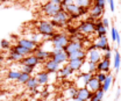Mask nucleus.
Instances as JSON below:
<instances>
[{
	"mask_svg": "<svg viewBox=\"0 0 121 101\" xmlns=\"http://www.w3.org/2000/svg\"><path fill=\"white\" fill-rule=\"evenodd\" d=\"M92 97H93V92H91L86 86L80 87V88H77V95H76V98H78L79 100L89 101Z\"/></svg>",
	"mask_w": 121,
	"mask_h": 101,
	"instance_id": "8",
	"label": "nucleus"
},
{
	"mask_svg": "<svg viewBox=\"0 0 121 101\" xmlns=\"http://www.w3.org/2000/svg\"><path fill=\"white\" fill-rule=\"evenodd\" d=\"M84 63H85V62H84ZM85 64L87 65V71H86V72H90V73L95 72V65H97V64L92 63V62H90V60H89V62H86Z\"/></svg>",
	"mask_w": 121,
	"mask_h": 101,
	"instance_id": "36",
	"label": "nucleus"
},
{
	"mask_svg": "<svg viewBox=\"0 0 121 101\" xmlns=\"http://www.w3.org/2000/svg\"><path fill=\"white\" fill-rule=\"evenodd\" d=\"M107 2H108V5H109V9L112 11V12H114L115 11V2H114V0H106Z\"/></svg>",
	"mask_w": 121,
	"mask_h": 101,
	"instance_id": "43",
	"label": "nucleus"
},
{
	"mask_svg": "<svg viewBox=\"0 0 121 101\" xmlns=\"http://www.w3.org/2000/svg\"><path fill=\"white\" fill-rule=\"evenodd\" d=\"M89 12H90V8H89V7H79V8H78V14L80 15V16L86 15Z\"/></svg>",
	"mask_w": 121,
	"mask_h": 101,
	"instance_id": "40",
	"label": "nucleus"
},
{
	"mask_svg": "<svg viewBox=\"0 0 121 101\" xmlns=\"http://www.w3.org/2000/svg\"><path fill=\"white\" fill-rule=\"evenodd\" d=\"M93 76L98 79V81L99 83H104V80L106 79V77H107V73H105V72H95V73H93Z\"/></svg>",
	"mask_w": 121,
	"mask_h": 101,
	"instance_id": "34",
	"label": "nucleus"
},
{
	"mask_svg": "<svg viewBox=\"0 0 121 101\" xmlns=\"http://www.w3.org/2000/svg\"><path fill=\"white\" fill-rule=\"evenodd\" d=\"M17 44L21 45V46H23V48H26V49H29L31 51H33V50L36 48V45H37L35 42H33L31 40H29V38H23V37H21V38L17 40Z\"/></svg>",
	"mask_w": 121,
	"mask_h": 101,
	"instance_id": "18",
	"label": "nucleus"
},
{
	"mask_svg": "<svg viewBox=\"0 0 121 101\" xmlns=\"http://www.w3.org/2000/svg\"><path fill=\"white\" fill-rule=\"evenodd\" d=\"M71 101H82V100H79L78 98H73V99H70Z\"/></svg>",
	"mask_w": 121,
	"mask_h": 101,
	"instance_id": "53",
	"label": "nucleus"
},
{
	"mask_svg": "<svg viewBox=\"0 0 121 101\" xmlns=\"http://www.w3.org/2000/svg\"><path fill=\"white\" fill-rule=\"evenodd\" d=\"M49 1H51V2H54V4H57V5H60V0H49Z\"/></svg>",
	"mask_w": 121,
	"mask_h": 101,
	"instance_id": "52",
	"label": "nucleus"
},
{
	"mask_svg": "<svg viewBox=\"0 0 121 101\" xmlns=\"http://www.w3.org/2000/svg\"><path fill=\"white\" fill-rule=\"evenodd\" d=\"M77 28H78V31L82 34H85V35L93 34L94 33V22H91L89 20L82 21Z\"/></svg>",
	"mask_w": 121,
	"mask_h": 101,
	"instance_id": "6",
	"label": "nucleus"
},
{
	"mask_svg": "<svg viewBox=\"0 0 121 101\" xmlns=\"http://www.w3.org/2000/svg\"><path fill=\"white\" fill-rule=\"evenodd\" d=\"M111 70V62L107 59H101L95 65V72H105L108 73Z\"/></svg>",
	"mask_w": 121,
	"mask_h": 101,
	"instance_id": "11",
	"label": "nucleus"
},
{
	"mask_svg": "<svg viewBox=\"0 0 121 101\" xmlns=\"http://www.w3.org/2000/svg\"><path fill=\"white\" fill-rule=\"evenodd\" d=\"M69 17H70V15L68 14L63 8L62 11H58L56 14L51 16V25L54 27L63 28V27H65L66 22H69Z\"/></svg>",
	"mask_w": 121,
	"mask_h": 101,
	"instance_id": "2",
	"label": "nucleus"
},
{
	"mask_svg": "<svg viewBox=\"0 0 121 101\" xmlns=\"http://www.w3.org/2000/svg\"><path fill=\"white\" fill-rule=\"evenodd\" d=\"M95 46H97V49L103 50L104 52H105V51H111V46H109V44H108V40H107L106 36L99 37L98 41L95 42Z\"/></svg>",
	"mask_w": 121,
	"mask_h": 101,
	"instance_id": "12",
	"label": "nucleus"
},
{
	"mask_svg": "<svg viewBox=\"0 0 121 101\" xmlns=\"http://www.w3.org/2000/svg\"><path fill=\"white\" fill-rule=\"evenodd\" d=\"M60 1H64V0H60ZM70 1H73V0H70Z\"/></svg>",
	"mask_w": 121,
	"mask_h": 101,
	"instance_id": "55",
	"label": "nucleus"
},
{
	"mask_svg": "<svg viewBox=\"0 0 121 101\" xmlns=\"http://www.w3.org/2000/svg\"><path fill=\"white\" fill-rule=\"evenodd\" d=\"M86 87L90 89L91 92H93V93H94L98 88H100V87H101V83H99V81H98V79H97L94 76H92V78L89 80V83H87Z\"/></svg>",
	"mask_w": 121,
	"mask_h": 101,
	"instance_id": "22",
	"label": "nucleus"
},
{
	"mask_svg": "<svg viewBox=\"0 0 121 101\" xmlns=\"http://www.w3.org/2000/svg\"><path fill=\"white\" fill-rule=\"evenodd\" d=\"M66 30H68V33L70 35H73L76 33H78V28L77 27H69V28H66Z\"/></svg>",
	"mask_w": 121,
	"mask_h": 101,
	"instance_id": "44",
	"label": "nucleus"
},
{
	"mask_svg": "<svg viewBox=\"0 0 121 101\" xmlns=\"http://www.w3.org/2000/svg\"><path fill=\"white\" fill-rule=\"evenodd\" d=\"M41 36H42V35H40L39 33H37V34H31V35H30V40H31L33 42H35L36 44H39L40 41H42V40H43Z\"/></svg>",
	"mask_w": 121,
	"mask_h": 101,
	"instance_id": "37",
	"label": "nucleus"
},
{
	"mask_svg": "<svg viewBox=\"0 0 121 101\" xmlns=\"http://www.w3.org/2000/svg\"><path fill=\"white\" fill-rule=\"evenodd\" d=\"M30 78V74L27 72H23V71H21L20 72V76H19V78H17V83L19 84H26V81L28 80Z\"/></svg>",
	"mask_w": 121,
	"mask_h": 101,
	"instance_id": "30",
	"label": "nucleus"
},
{
	"mask_svg": "<svg viewBox=\"0 0 121 101\" xmlns=\"http://www.w3.org/2000/svg\"><path fill=\"white\" fill-rule=\"evenodd\" d=\"M0 1H5V0H0Z\"/></svg>",
	"mask_w": 121,
	"mask_h": 101,
	"instance_id": "57",
	"label": "nucleus"
},
{
	"mask_svg": "<svg viewBox=\"0 0 121 101\" xmlns=\"http://www.w3.org/2000/svg\"><path fill=\"white\" fill-rule=\"evenodd\" d=\"M11 51H14V52L19 54V55L22 56V57H26V56H28V55H31V54H33L31 50L26 49V48H23V46H21V45H19V44L14 45V46L11 49Z\"/></svg>",
	"mask_w": 121,
	"mask_h": 101,
	"instance_id": "20",
	"label": "nucleus"
},
{
	"mask_svg": "<svg viewBox=\"0 0 121 101\" xmlns=\"http://www.w3.org/2000/svg\"><path fill=\"white\" fill-rule=\"evenodd\" d=\"M97 49V46H95V44H92V45H90L87 49H86V52H90V51H93V50H95Z\"/></svg>",
	"mask_w": 121,
	"mask_h": 101,
	"instance_id": "48",
	"label": "nucleus"
},
{
	"mask_svg": "<svg viewBox=\"0 0 121 101\" xmlns=\"http://www.w3.org/2000/svg\"><path fill=\"white\" fill-rule=\"evenodd\" d=\"M33 54L37 57V59L40 60V63H44L47 59L50 58V51H45L44 49H42L39 44H37L36 48L33 50Z\"/></svg>",
	"mask_w": 121,
	"mask_h": 101,
	"instance_id": "7",
	"label": "nucleus"
},
{
	"mask_svg": "<svg viewBox=\"0 0 121 101\" xmlns=\"http://www.w3.org/2000/svg\"><path fill=\"white\" fill-rule=\"evenodd\" d=\"M2 60H4V57H1V56H0V62H2Z\"/></svg>",
	"mask_w": 121,
	"mask_h": 101,
	"instance_id": "54",
	"label": "nucleus"
},
{
	"mask_svg": "<svg viewBox=\"0 0 121 101\" xmlns=\"http://www.w3.org/2000/svg\"><path fill=\"white\" fill-rule=\"evenodd\" d=\"M76 95H77V88L76 87H69L65 92H64V97L66 98V99H73L76 98Z\"/></svg>",
	"mask_w": 121,
	"mask_h": 101,
	"instance_id": "28",
	"label": "nucleus"
},
{
	"mask_svg": "<svg viewBox=\"0 0 121 101\" xmlns=\"http://www.w3.org/2000/svg\"><path fill=\"white\" fill-rule=\"evenodd\" d=\"M56 74H57L58 78H69L73 74V71L70 69V66L68 64H65L63 67H60L56 71Z\"/></svg>",
	"mask_w": 121,
	"mask_h": 101,
	"instance_id": "17",
	"label": "nucleus"
},
{
	"mask_svg": "<svg viewBox=\"0 0 121 101\" xmlns=\"http://www.w3.org/2000/svg\"><path fill=\"white\" fill-rule=\"evenodd\" d=\"M80 49H83V42H77V41H69L65 46H63V51H65L66 55L72 54Z\"/></svg>",
	"mask_w": 121,
	"mask_h": 101,
	"instance_id": "10",
	"label": "nucleus"
},
{
	"mask_svg": "<svg viewBox=\"0 0 121 101\" xmlns=\"http://www.w3.org/2000/svg\"><path fill=\"white\" fill-rule=\"evenodd\" d=\"M50 42L52 44V49H63V46H65L69 42V37L65 34H60V33H55L51 38Z\"/></svg>",
	"mask_w": 121,
	"mask_h": 101,
	"instance_id": "3",
	"label": "nucleus"
},
{
	"mask_svg": "<svg viewBox=\"0 0 121 101\" xmlns=\"http://www.w3.org/2000/svg\"><path fill=\"white\" fill-rule=\"evenodd\" d=\"M21 66H22L21 71L27 72V73H29V74H31V73L35 71V69H34V67H31V66H27V65H21Z\"/></svg>",
	"mask_w": 121,
	"mask_h": 101,
	"instance_id": "41",
	"label": "nucleus"
},
{
	"mask_svg": "<svg viewBox=\"0 0 121 101\" xmlns=\"http://www.w3.org/2000/svg\"><path fill=\"white\" fill-rule=\"evenodd\" d=\"M112 83H113V76H112V74H107L106 79L104 80V83L101 84L103 91H104V92H107V91L109 89L111 85H112Z\"/></svg>",
	"mask_w": 121,
	"mask_h": 101,
	"instance_id": "25",
	"label": "nucleus"
},
{
	"mask_svg": "<svg viewBox=\"0 0 121 101\" xmlns=\"http://www.w3.org/2000/svg\"><path fill=\"white\" fill-rule=\"evenodd\" d=\"M120 92H121V89L118 88V89H117V95H115V101L119 100V98H120Z\"/></svg>",
	"mask_w": 121,
	"mask_h": 101,
	"instance_id": "50",
	"label": "nucleus"
},
{
	"mask_svg": "<svg viewBox=\"0 0 121 101\" xmlns=\"http://www.w3.org/2000/svg\"><path fill=\"white\" fill-rule=\"evenodd\" d=\"M20 72L21 71H17V70H11V71H8V73H7V79L8 80H12V81L17 80V78L20 76Z\"/></svg>",
	"mask_w": 121,
	"mask_h": 101,
	"instance_id": "29",
	"label": "nucleus"
},
{
	"mask_svg": "<svg viewBox=\"0 0 121 101\" xmlns=\"http://www.w3.org/2000/svg\"><path fill=\"white\" fill-rule=\"evenodd\" d=\"M22 58H23L22 56H20L19 54H16V52H14V51H11V54H9V56H8V59L12 60V62H14V63L20 62Z\"/></svg>",
	"mask_w": 121,
	"mask_h": 101,
	"instance_id": "33",
	"label": "nucleus"
},
{
	"mask_svg": "<svg viewBox=\"0 0 121 101\" xmlns=\"http://www.w3.org/2000/svg\"><path fill=\"white\" fill-rule=\"evenodd\" d=\"M28 1H35V0H28Z\"/></svg>",
	"mask_w": 121,
	"mask_h": 101,
	"instance_id": "56",
	"label": "nucleus"
},
{
	"mask_svg": "<svg viewBox=\"0 0 121 101\" xmlns=\"http://www.w3.org/2000/svg\"><path fill=\"white\" fill-rule=\"evenodd\" d=\"M84 59H80V58H75V59H69L68 60V65L70 66V69L75 72V71H79V70H82V66H83V64H84Z\"/></svg>",
	"mask_w": 121,
	"mask_h": 101,
	"instance_id": "14",
	"label": "nucleus"
},
{
	"mask_svg": "<svg viewBox=\"0 0 121 101\" xmlns=\"http://www.w3.org/2000/svg\"><path fill=\"white\" fill-rule=\"evenodd\" d=\"M103 14H104V8H100V7L94 6V5L90 8V16L92 19H94V20L100 19L103 16Z\"/></svg>",
	"mask_w": 121,
	"mask_h": 101,
	"instance_id": "21",
	"label": "nucleus"
},
{
	"mask_svg": "<svg viewBox=\"0 0 121 101\" xmlns=\"http://www.w3.org/2000/svg\"><path fill=\"white\" fill-rule=\"evenodd\" d=\"M92 76H93V73H90V72H82L80 74H79V78L83 80L84 86L87 85V83H89V80L92 78Z\"/></svg>",
	"mask_w": 121,
	"mask_h": 101,
	"instance_id": "31",
	"label": "nucleus"
},
{
	"mask_svg": "<svg viewBox=\"0 0 121 101\" xmlns=\"http://www.w3.org/2000/svg\"><path fill=\"white\" fill-rule=\"evenodd\" d=\"M94 33L98 35V38L101 36H106V34H107V29L103 26L100 19H97L94 21Z\"/></svg>",
	"mask_w": 121,
	"mask_h": 101,
	"instance_id": "15",
	"label": "nucleus"
},
{
	"mask_svg": "<svg viewBox=\"0 0 121 101\" xmlns=\"http://www.w3.org/2000/svg\"><path fill=\"white\" fill-rule=\"evenodd\" d=\"M54 62H56L58 65L60 64H66L69 58L65 51H63V49H52V51H50V58Z\"/></svg>",
	"mask_w": 121,
	"mask_h": 101,
	"instance_id": "4",
	"label": "nucleus"
},
{
	"mask_svg": "<svg viewBox=\"0 0 121 101\" xmlns=\"http://www.w3.org/2000/svg\"><path fill=\"white\" fill-rule=\"evenodd\" d=\"M49 95H50V93H49L48 91H43V92L41 93V97H42L43 99H47V98H48Z\"/></svg>",
	"mask_w": 121,
	"mask_h": 101,
	"instance_id": "47",
	"label": "nucleus"
},
{
	"mask_svg": "<svg viewBox=\"0 0 121 101\" xmlns=\"http://www.w3.org/2000/svg\"><path fill=\"white\" fill-rule=\"evenodd\" d=\"M78 8H79V7H78L76 4L70 2V4H68V5L64 7V11L69 15H71V14H75V13H78Z\"/></svg>",
	"mask_w": 121,
	"mask_h": 101,
	"instance_id": "26",
	"label": "nucleus"
},
{
	"mask_svg": "<svg viewBox=\"0 0 121 101\" xmlns=\"http://www.w3.org/2000/svg\"><path fill=\"white\" fill-rule=\"evenodd\" d=\"M117 31H118V30H117V28H114V27L111 29V35H112V40H113L114 42H115V36H117Z\"/></svg>",
	"mask_w": 121,
	"mask_h": 101,
	"instance_id": "46",
	"label": "nucleus"
},
{
	"mask_svg": "<svg viewBox=\"0 0 121 101\" xmlns=\"http://www.w3.org/2000/svg\"><path fill=\"white\" fill-rule=\"evenodd\" d=\"M63 9V7L60 6V5H57V4H54V2H51V1H48V2H45L44 5L42 6V11H43V13H44L47 16H52V15H55L58 11H62Z\"/></svg>",
	"mask_w": 121,
	"mask_h": 101,
	"instance_id": "5",
	"label": "nucleus"
},
{
	"mask_svg": "<svg viewBox=\"0 0 121 101\" xmlns=\"http://www.w3.org/2000/svg\"><path fill=\"white\" fill-rule=\"evenodd\" d=\"M90 101H103V100H99V99H98V98H95V97H94V94H93V97L90 99Z\"/></svg>",
	"mask_w": 121,
	"mask_h": 101,
	"instance_id": "51",
	"label": "nucleus"
},
{
	"mask_svg": "<svg viewBox=\"0 0 121 101\" xmlns=\"http://www.w3.org/2000/svg\"><path fill=\"white\" fill-rule=\"evenodd\" d=\"M25 85H26V87H27L28 89H30V91L36 89L37 87L40 86V85H39V83H37V80H36V78H35V77H31V76H30L29 79L26 81V84H25Z\"/></svg>",
	"mask_w": 121,
	"mask_h": 101,
	"instance_id": "24",
	"label": "nucleus"
},
{
	"mask_svg": "<svg viewBox=\"0 0 121 101\" xmlns=\"http://www.w3.org/2000/svg\"><path fill=\"white\" fill-rule=\"evenodd\" d=\"M120 46H121V44H120Z\"/></svg>",
	"mask_w": 121,
	"mask_h": 101,
	"instance_id": "58",
	"label": "nucleus"
},
{
	"mask_svg": "<svg viewBox=\"0 0 121 101\" xmlns=\"http://www.w3.org/2000/svg\"><path fill=\"white\" fill-rule=\"evenodd\" d=\"M93 94H94V97H95V98H98L99 100H103L105 92H104V91H103V88L100 87V88H98V89H97V91H95V92H94Z\"/></svg>",
	"mask_w": 121,
	"mask_h": 101,
	"instance_id": "38",
	"label": "nucleus"
},
{
	"mask_svg": "<svg viewBox=\"0 0 121 101\" xmlns=\"http://www.w3.org/2000/svg\"><path fill=\"white\" fill-rule=\"evenodd\" d=\"M21 65H27V66H31V67H36L37 65H40V60L37 59V57L34 55V54H31V55H28V56H26V57H23L20 62H19Z\"/></svg>",
	"mask_w": 121,
	"mask_h": 101,
	"instance_id": "9",
	"label": "nucleus"
},
{
	"mask_svg": "<svg viewBox=\"0 0 121 101\" xmlns=\"http://www.w3.org/2000/svg\"><path fill=\"white\" fill-rule=\"evenodd\" d=\"M43 67H44V71H47L48 73H56V71L60 69V65L52 59H47L44 62Z\"/></svg>",
	"mask_w": 121,
	"mask_h": 101,
	"instance_id": "13",
	"label": "nucleus"
},
{
	"mask_svg": "<svg viewBox=\"0 0 121 101\" xmlns=\"http://www.w3.org/2000/svg\"><path fill=\"white\" fill-rule=\"evenodd\" d=\"M92 2V0H73V4H76L78 7H89Z\"/></svg>",
	"mask_w": 121,
	"mask_h": 101,
	"instance_id": "32",
	"label": "nucleus"
},
{
	"mask_svg": "<svg viewBox=\"0 0 121 101\" xmlns=\"http://www.w3.org/2000/svg\"><path fill=\"white\" fill-rule=\"evenodd\" d=\"M0 48L2 49V50H8L9 48H11V43H9V41L8 40H1L0 41Z\"/></svg>",
	"mask_w": 121,
	"mask_h": 101,
	"instance_id": "35",
	"label": "nucleus"
},
{
	"mask_svg": "<svg viewBox=\"0 0 121 101\" xmlns=\"http://www.w3.org/2000/svg\"><path fill=\"white\" fill-rule=\"evenodd\" d=\"M49 74H50V73H48L47 71H41V72L36 73L35 78H36L39 85L44 86V85H47V84L49 83V79H50V76H49Z\"/></svg>",
	"mask_w": 121,
	"mask_h": 101,
	"instance_id": "16",
	"label": "nucleus"
},
{
	"mask_svg": "<svg viewBox=\"0 0 121 101\" xmlns=\"http://www.w3.org/2000/svg\"><path fill=\"white\" fill-rule=\"evenodd\" d=\"M112 58V52L111 51H105L104 56H103V59H107V60H111Z\"/></svg>",
	"mask_w": 121,
	"mask_h": 101,
	"instance_id": "45",
	"label": "nucleus"
},
{
	"mask_svg": "<svg viewBox=\"0 0 121 101\" xmlns=\"http://www.w3.org/2000/svg\"><path fill=\"white\" fill-rule=\"evenodd\" d=\"M87 57H89V60H90V62L97 64L98 62H100V60L103 59V55H101V52H100L99 49H95V50H93V51L87 52Z\"/></svg>",
	"mask_w": 121,
	"mask_h": 101,
	"instance_id": "19",
	"label": "nucleus"
},
{
	"mask_svg": "<svg viewBox=\"0 0 121 101\" xmlns=\"http://www.w3.org/2000/svg\"><path fill=\"white\" fill-rule=\"evenodd\" d=\"M36 29H37V33L40 35H42L44 40L48 38V37H51L55 34V27L49 21H40V22H37Z\"/></svg>",
	"mask_w": 121,
	"mask_h": 101,
	"instance_id": "1",
	"label": "nucleus"
},
{
	"mask_svg": "<svg viewBox=\"0 0 121 101\" xmlns=\"http://www.w3.org/2000/svg\"><path fill=\"white\" fill-rule=\"evenodd\" d=\"M68 58L69 59H75V58H80V59H86L87 58V52L85 51V50H83V49H80V50H77L75 52H72V54H69L68 55Z\"/></svg>",
	"mask_w": 121,
	"mask_h": 101,
	"instance_id": "23",
	"label": "nucleus"
},
{
	"mask_svg": "<svg viewBox=\"0 0 121 101\" xmlns=\"http://www.w3.org/2000/svg\"><path fill=\"white\" fill-rule=\"evenodd\" d=\"M100 20H101V23H103V26H104L106 29L109 27V20H108L107 17H100Z\"/></svg>",
	"mask_w": 121,
	"mask_h": 101,
	"instance_id": "42",
	"label": "nucleus"
},
{
	"mask_svg": "<svg viewBox=\"0 0 121 101\" xmlns=\"http://www.w3.org/2000/svg\"><path fill=\"white\" fill-rule=\"evenodd\" d=\"M121 66V55L120 52L115 49V55H114V70L117 71V73L119 72Z\"/></svg>",
	"mask_w": 121,
	"mask_h": 101,
	"instance_id": "27",
	"label": "nucleus"
},
{
	"mask_svg": "<svg viewBox=\"0 0 121 101\" xmlns=\"http://www.w3.org/2000/svg\"><path fill=\"white\" fill-rule=\"evenodd\" d=\"M93 5L98 6L100 8H105L106 6V0H93Z\"/></svg>",
	"mask_w": 121,
	"mask_h": 101,
	"instance_id": "39",
	"label": "nucleus"
},
{
	"mask_svg": "<svg viewBox=\"0 0 121 101\" xmlns=\"http://www.w3.org/2000/svg\"><path fill=\"white\" fill-rule=\"evenodd\" d=\"M79 17H80V15L78 14V13H75V14L70 15V19H72V20H78Z\"/></svg>",
	"mask_w": 121,
	"mask_h": 101,
	"instance_id": "49",
	"label": "nucleus"
}]
</instances>
